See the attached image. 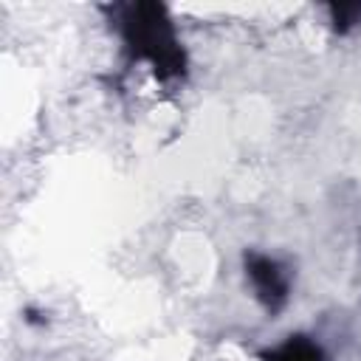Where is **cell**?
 Segmentation results:
<instances>
[{
	"label": "cell",
	"mask_w": 361,
	"mask_h": 361,
	"mask_svg": "<svg viewBox=\"0 0 361 361\" xmlns=\"http://www.w3.org/2000/svg\"><path fill=\"white\" fill-rule=\"evenodd\" d=\"M121 39L133 59H147L161 79L180 76L186 68L183 48L175 37L172 20L161 3H133L118 20Z\"/></svg>",
	"instance_id": "cell-1"
},
{
	"label": "cell",
	"mask_w": 361,
	"mask_h": 361,
	"mask_svg": "<svg viewBox=\"0 0 361 361\" xmlns=\"http://www.w3.org/2000/svg\"><path fill=\"white\" fill-rule=\"evenodd\" d=\"M245 274H248V279L257 290V299L268 310H279L288 302L290 282H288L285 268L276 259H271L265 254H248L245 257Z\"/></svg>",
	"instance_id": "cell-2"
},
{
	"label": "cell",
	"mask_w": 361,
	"mask_h": 361,
	"mask_svg": "<svg viewBox=\"0 0 361 361\" xmlns=\"http://www.w3.org/2000/svg\"><path fill=\"white\" fill-rule=\"evenodd\" d=\"M268 361H324L319 344H313L305 336H290L282 347L268 353Z\"/></svg>",
	"instance_id": "cell-3"
},
{
	"label": "cell",
	"mask_w": 361,
	"mask_h": 361,
	"mask_svg": "<svg viewBox=\"0 0 361 361\" xmlns=\"http://www.w3.org/2000/svg\"><path fill=\"white\" fill-rule=\"evenodd\" d=\"M330 14H333L336 28L338 31H347L355 23H361V3H338V6H330Z\"/></svg>",
	"instance_id": "cell-4"
}]
</instances>
